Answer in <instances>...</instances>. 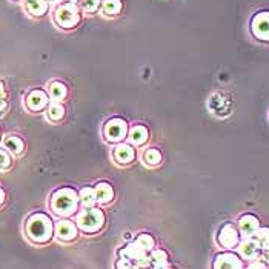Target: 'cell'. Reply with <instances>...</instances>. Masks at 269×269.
Segmentation results:
<instances>
[{"mask_svg": "<svg viewBox=\"0 0 269 269\" xmlns=\"http://www.w3.org/2000/svg\"><path fill=\"white\" fill-rule=\"evenodd\" d=\"M27 234L34 243H46L54 234L53 222L46 214H33L27 222Z\"/></svg>", "mask_w": 269, "mask_h": 269, "instance_id": "obj_1", "label": "cell"}, {"mask_svg": "<svg viewBox=\"0 0 269 269\" xmlns=\"http://www.w3.org/2000/svg\"><path fill=\"white\" fill-rule=\"evenodd\" d=\"M51 208L57 215L69 217L79 208V194L72 188H60L51 197Z\"/></svg>", "mask_w": 269, "mask_h": 269, "instance_id": "obj_2", "label": "cell"}, {"mask_svg": "<svg viewBox=\"0 0 269 269\" xmlns=\"http://www.w3.org/2000/svg\"><path fill=\"white\" fill-rule=\"evenodd\" d=\"M119 255H120V260L117 263L119 268H143L151 265L148 251L143 249L140 245H137L135 241L126 245L119 252Z\"/></svg>", "mask_w": 269, "mask_h": 269, "instance_id": "obj_3", "label": "cell"}, {"mask_svg": "<svg viewBox=\"0 0 269 269\" xmlns=\"http://www.w3.org/2000/svg\"><path fill=\"white\" fill-rule=\"evenodd\" d=\"M105 223V214L96 206L85 208L79 215H77V226L86 234H94L101 229Z\"/></svg>", "mask_w": 269, "mask_h": 269, "instance_id": "obj_4", "label": "cell"}, {"mask_svg": "<svg viewBox=\"0 0 269 269\" xmlns=\"http://www.w3.org/2000/svg\"><path fill=\"white\" fill-rule=\"evenodd\" d=\"M54 19L59 27L69 30L77 27V23L80 22V11L75 3H63L56 9Z\"/></svg>", "mask_w": 269, "mask_h": 269, "instance_id": "obj_5", "label": "cell"}, {"mask_svg": "<svg viewBox=\"0 0 269 269\" xmlns=\"http://www.w3.org/2000/svg\"><path fill=\"white\" fill-rule=\"evenodd\" d=\"M128 137V123L123 119L112 117L105 125V138L111 143H120Z\"/></svg>", "mask_w": 269, "mask_h": 269, "instance_id": "obj_6", "label": "cell"}, {"mask_svg": "<svg viewBox=\"0 0 269 269\" xmlns=\"http://www.w3.org/2000/svg\"><path fill=\"white\" fill-rule=\"evenodd\" d=\"M49 103V99H48V94L42 89H34L31 91L28 96H27V100H25V105L27 108L33 112H38L42 111L48 106Z\"/></svg>", "mask_w": 269, "mask_h": 269, "instance_id": "obj_7", "label": "cell"}, {"mask_svg": "<svg viewBox=\"0 0 269 269\" xmlns=\"http://www.w3.org/2000/svg\"><path fill=\"white\" fill-rule=\"evenodd\" d=\"M217 241H219V245L223 246V248H234V246H237L238 233H237V229L234 228V225L226 223L220 229L219 237H217Z\"/></svg>", "mask_w": 269, "mask_h": 269, "instance_id": "obj_8", "label": "cell"}, {"mask_svg": "<svg viewBox=\"0 0 269 269\" xmlns=\"http://www.w3.org/2000/svg\"><path fill=\"white\" fill-rule=\"evenodd\" d=\"M252 33L260 40H269V12H260L252 20Z\"/></svg>", "mask_w": 269, "mask_h": 269, "instance_id": "obj_9", "label": "cell"}, {"mask_svg": "<svg viewBox=\"0 0 269 269\" xmlns=\"http://www.w3.org/2000/svg\"><path fill=\"white\" fill-rule=\"evenodd\" d=\"M77 231H79V226H77L74 222H71V220H62L56 226V235L62 241H72L77 237Z\"/></svg>", "mask_w": 269, "mask_h": 269, "instance_id": "obj_10", "label": "cell"}, {"mask_svg": "<svg viewBox=\"0 0 269 269\" xmlns=\"http://www.w3.org/2000/svg\"><path fill=\"white\" fill-rule=\"evenodd\" d=\"M114 159L117 163L120 165H128L134 162L135 159V149L131 145H126V143H120L114 148Z\"/></svg>", "mask_w": 269, "mask_h": 269, "instance_id": "obj_11", "label": "cell"}, {"mask_svg": "<svg viewBox=\"0 0 269 269\" xmlns=\"http://www.w3.org/2000/svg\"><path fill=\"white\" fill-rule=\"evenodd\" d=\"M214 268H243L241 260L233 252H223L215 257Z\"/></svg>", "mask_w": 269, "mask_h": 269, "instance_id": "obj_12", "label": "cell"}, {"mask_svg": "<svg viewBox=\"0 0 269 269\" xmlns=\"http://www.w3.org/2000/svg\"><path fill=\"white\" fill-rule=\"evenodd\" d=\"M238 228L241 231V234H245V235H252L255 231H257L260 228V222L257 217H254L251 214H246V215H243L240 217V220H238Z\"/></svg>", "mask_w": 269, "mask_h": 269, "instance_id": "obj_13", "label": "cell"}, {"mask_svg": "<svg viewBox=\"0 0 269 269\" xmlns=\"http://www.w3.org/2000/svg\"><path fill=\"white\" fill-rule=\"evenodd\" d=\"M149 137V133H148V128L143 126V125H137V126H133L131 131H128V138H130V142L135 146H140L146 143V140Z\"/></svg>", "mask_w": 269, "mask_h": 269, "instance_id": "obj_14", "label": "cell"}, {"mask_svg": "<svg viewBox=\"0 0 269 269\" xmlns=\"http://www.w3.org/2000/svg\"><path fill=\"white\" fill-rule=\"evenodd\" d=\"M94 192H96V197L97 202L101 204H106L114 199V189L108 182H100L94 186Z\"/></svg>", "mask_w": 269, "mask_h": 269, "instance_id": "obj_15", "label": "cell"}, {"mask_svg": "<svg viewBox=\"0 0 269 269\" xmlns=\"http://www.w3.org/2000/svg\"><path fill=\"white\" fill-rule=\"evenodd\" d=\"M3 145L5 148L12 152V154H16V156H19V154L23 152V148H25V143H23V140L17 135H6L5 140H3Z\"/></svg>", "mask_w": 269, "mask_h": 269, "instance_id": "obj_16", "label": "cell"}, {"mask_svg": "<svg viewBox=\"0 0 269 269\" xmlns=\"http://www.w3.org/2000/svg\"><path fill=\"white\" fill-rule=\"evenodd\" d=\"M149 260H151V265H152L154 268H169V263H168V254H166L163 249H156V248H154V249L151 251Z\"/></svg>", "mask_w": 269, "mask_h": 269, "instance_id": "obj_17", "label": "cell"}, {"mask_svg": "<svg viewBox=\"0 0 269 269\" xmlns=\"http://www.w3.org/2000/svg\"><path fill=\"white\" fill-rule=\"evenodd\" d=\"M79 202L82 203L83 208H93V206H96L97 197H96L94 188H89V186L83 188L80 191V194H79Z\"/></svg>", "mask_w": 269, "mask_h": 269, "instance_id": "obj_18", "label": "cell"}, {"mask_svg": "<svg viewBox=\"0 0 269 269\" xmlns=\"http://www.w3.org/2000/svg\"><path fill=\"white\" fill-rule=\"evenodd\" d=\"M25 8L33 16H43L48 11V2L46 0H27Z\"/></svg>", "mask_w": 269, "mask_h": 269, "instance_id": "obj_19", "label": "cell"}, {"mask_svg": "<svg viewBox=\"0 0 269 269\" xmlns=\"http://www.w3.org/2000/svg\"><path fill=\"white\" fill-rule=\"evenodd\" d=\"M67 94H68V88L62 82H53L49 85V97L53 100L60 101V100H63L67 97Z\"/></svg>", "mask_w": 269, "mask_h": 269, "instance_id": "obj_20", "label": "cell"}, {"mask_svg": "<svg viewBox=\"0 0 269 269\" xmlns=\"http://www.w3.org/2000/svg\"><path fill=\"white\" fill-rule=\"evenodd\" d=\"M259 245L255 243L254 240H246L245 243H241V246H240V254L243 255L245 259H254V257H257V254H259Z\"/></svg>", "mask_w": 269, "mask_h": 269, "instance_id": "obj_21", "label": "cell"}, {"mask_svg": "<svg viewBox=\"0 0 269 269\" xmlns=\"http://www.w3.org/2000/svg\"><path fill=\"white\" fill-rule=\"evenodd\" d=\"M46 115L51 122H59L63 119V115H65V108L60 103V101H54V103H51L48 106V111H46Z\"/></svg>", "mask_w": 269, "mask_h": 269, "instance_id": "obj_22", "label": "cell"}, {"mask_svg": "<svg viewBox=\"0 0 269 269\" xmlns=\"http://www.w3.org/2000/svg\"><path fill=\"white\" fill-rule=\"evenodd\" d=\"M252 235H254L252 240L257 243L259 248H262V249L269 248V228H262V229L259 228Z\"/></svg>", "mask_w": 269, "mask_h": 269, "instance_id": "obj_23", "label": "cell"}, {"mask_svg": "<svg viewBox=\"0 0 269 269\" xmlns=\"http://www.w3.org/2000/svg\"><path fill=\"white\" fill-rule=\"evenodd\" d=\"M101 6H103V12L106 16H115L122 9V2L120 0H103Z\"/></svg>", "mask_w": 269, "mask_h": 269, "instance_id": "obj_24", "label": "cell"}, {"mask_svg": "<svg viewBox=\"0 0 269 269\" xmlns=\"http://www.w3.org/2000/svg\"><path fill=\"white\" fill-rule=\"evenodd\" d=\"M145 162L148 165H151V166L160 165V162H162V152L157 148H149V149H146V152H145Z\"/></svg>", "mask_w": 269, "mask_h": 269, "instance_id": "obj_25", "label": "cell"}, {"mask_svg": "<svg viewBox=\"0 0 269 269\" xmlns=\"http://www.w3.org/2000/svg\"><path fill=\"white\" fill-rule=\"evenodd\" d=\"M135 243L137 245H140L143 249H146L148 252L154 249V246H156V241H154V238L149 235V234H140L137 238H135Z\"/></svg>", "mask_w": 269, "mask_h": 269, "instance_id": "obj_26", "label": "cell"}, {"mask_svg": "<svg viewBox=\"0 0 269 269\" xmlns=\"http://www.w3.org/2000/svg\"><path fill=\"white\" fill-rule=\"evenodd\" d=\"M100 3H101V0H82V2H80V6H82V9L86 11V12H94V11L99 9Z\"/></svg>", "mask_w": 269, "mask_h": 269, "instance_id": "obj_27", "label": "cell"}, {"mask_svg": "<svg viewBox=\"0 0 269 269\" xmlns=\"http://www.w3.org/2000/svg\"><path fill=\"white\" fill-rule=\"evenodd\" d=\"M11 166V157L5 149H0V171H5Z\"/></svg>", "mask_w": 269, "mask_h": 269, "instance_id": "obj_28", "label": "cell"}, {"mask_svg": "<svg viewBox=\"0 0 269 269\" xmlns=\"http://www.w3.org/2000/svg\"><path fill=\"white\" fill-rule=\"evenodd\" d=\"M5 109H6V93L3 89V85L0 83V115L3 114Z\"/></svg>", "mask_w": 269, "mask_h": 269, "instance_id": "obj_29", "label": "cell"}, {"mask_svg": "<svg viewBox=\"0 0 269 269\" xmlns=\"http://www.w3.org/2000/svg\"><path fill=\"white\" fill-rule=\"evenodd\" d=\"M5 202V192H3V189L0 188V204H2Z\"/></svg>", "mask_w": 269, "mask_h": 269, "instance_id": "obj_30", "label": "cell"}, {"mask_svg": "<svg viewBox=\"0 0 269 269\" xmlns=\"http://www.w3.org/2000/svg\"><path fill=\"white\" fill-rule=\"evenodd\" d=\"M251 268H266V265H263V263H252Z\"/></svg>", "mask_w": 269, "mask_h": 269, "instance_id": "obj_31", "label": "cell"}, {"mask_svg": "<svg viewBox=\"0 0 269 269\" xmlns=\"http://www.w3.org/2000/svg\"><path fill=\"white\" fill-rule=\"evenodd\" d=\"M265 259H266V262L269 263V248H268V249H265Z\"/></svg>", "mask_w": 269, "mask_h": 269, "instance_id": "obj_32", "label": "cell"}, {"mask_svg": "<svg viewBox=\"0 0 269 269\" xmlns=\"http://www.w3.org/2000/svg\"><path fill=\"white\" fill-rule=\"evenodd\" d=\"M65 2H67V3H77L79 0H65Z\"/></svg>", "mask_w": 269, "mask_h": 269, "instance_id": "obj_33", "label": "cell"}, {"mask_svg": "<svg viewBox=\"0 0 269 269\" xmlns=\"http://www.w3.org/2000/svg\"><path fill=\"white\" fill-rule=\"evenodd\" d=\"M46 2H51V3H59V2H62V0H46Z\"/></svg>", "mask_w": 269, "mask_h": 269, "instance_id": "obj_34", "label": "cell"}]
</instances>
